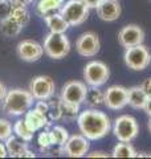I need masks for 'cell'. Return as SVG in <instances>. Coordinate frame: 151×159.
Here are the masks:
<instances>
[{"label": "cell", "instance_id": "obj_1", "mask_svg": "<svg viewBox=\"0 0 151 159\" xmlns=\"http://www.w3.org/2000/svg\"><path fill=\"white\" fill-rule=\"evenodd\" d=\"M77 125L82 135L89 141H97L108 135L112 129V122L106 113L97 110V109H88L78 114Z\"/></svg>", "mask_w": 151, "mask_h": 159}, {"label": "cell", "instance_id": "obj_2", "mask_svg": "<svg viewBox=\"0 0 151 159\" xmlns=\"http://www.w3.org/2000/svg\"><path fill=\"white\" fill-rule=\"evenodd\" d=\"M33 96L29 90L24 89H11L7 90L3 98V111L8 116H21L25 114L33 105Z\"/></svg>", "mask_w": 151, "mask_h": 159}, {"label": "cell", "instance_id": "obj_3", "mask_svg": "<svg viewBox=\"0 0 151 159\" xmlns=\"http://www.w3.org/2000/svg\"><path fill=\"white\" fill-rule=\"evenodd\" d=\"M44 52L53 60L64 58L70 51V41L65 33L49 32L44 39Z\"/></svg>", "mask_w": 151, "mask_h": 159}, {"label": "cell", "instance_id": "obj_4", "mask_svg": "<svg viewBox=\"0 0 151 159\" xmlns=\"http://www.w3.org/2000/svg\"><path fill=\"white\" fill-rule=\"evenodd\" d=\"M60 13L70 27H76L86 21L89 16V8L82 0H68L60 8Z\"/></svg>", "mask_w": 151, "mask_h": 159}, {"label": "cell", "instance_id": "obj_5", "mask_svg": "<svg viewBox=\"0 0 151 159\" xmlns=\"http://www.w3.org/2000/svg\"><path fill=\"white\" fill-rule=\"evenodd\" d=\"M123 60H125L126 66L129 69L135 72H140V70H144L150 65L151 54L143 44H139V45L126 48Z\"/></svg>", "mask_w": 151, "mask_h": 159}, {"label": "cell", "instance_id": "obj_6", "mask_svg": "<svg viewBox=\"0 0 151 159\" xmlns=\"http://www.w3.org/2000/svg\"><path fill=\"white\" fill-rule=\"evenodd\" d=\"M113 133L115 138L121 142H131L138 137L139 126L137 119L131 116L123 114L115 118L113 125Z\"/></svg>", "mask_w": 151, "mask_h": 159}, {"label": "cell", "instance_id": "obj_7", "mask_svg": "<svg viewBox=\"0 0 151 159\" xmlns=\"http://www.w3.org/2000/svg\"><path fill=\"white\" fill-rule=\"evenodd\" d=\"M110 77V69L105 62L93 60L84 68V80L89 86H102Z\"/></svg>", "mask_w": 151, "mask_h": 159}, {"label": "cell", "instance_id": "obj_8", "mask_svg": "<svg viewBox=\"0 0 151 159\" xmlns=\"http://www.w3.org/2000/svg\"><path fill=\"white\" fill-rule=\"evenodd\" d=\"M54 81L49 76H37L29 84V92L32 93L34 99H50L54 94Z\"/></svg>", "mask_w": 151, "mask_h": 159}, {"label": "cell", "instance_id": "obj_9", "mask_svg": "<svg viewBox=\"0 0 151 159\" xmlns=\"http://www.w3.org/2000/svg\"><path fill=\"white\" fill-rule=\"evenodd\" d=\"M88 86L85 82L81 81H69L62 86L61 90V99L65 102L74 103V105H81L85 101Z\"/></svg>", "mask_w": 151, "mask_h": 159}, {"label": "cell", "instance_id": "obj_10", "mask_svg": "<svg viewBox=\"0 0 151 159\" xmlns=\"http://www.w3.org/2000/svg\"><path fill=\"white\" fill-rule=\"evenodd\" d=\"M105 106L110 110H122L127 106V89L122 85H112L105 92Z\"/></svg>", "mask_w": 151, "mask_h": 159}, {"label": "cell", "instance_id": "obj_11", "mask_svg": "<svg viewBox=\"0 0 151 159\" xmlns=\"http://www.w3.org/2000/svg\"><path fill=\"white\" fill-rule=\"evenodd\" d=\"M90 148L89 139L82 135V134H74V135H69L66 143L62 146L64 154H66L70 158H81L86 155Z\"/></svg>", "mask_w": 151, "mask_h": 159}, {"label": "cell", "instance_id": "obj_12", "mask_svg": "<svg viewBox=\"0 0 151 159\" xmlns=\"http://www.w3.org/2000/svg\"><path fill=\"white\" fill-rule=\"evenodd\" d=\"M99 37L94 32H85L76 41V49L82 57H94L99 52Z\"/></svg>", "mask_w": 151, "mask_h": 159}, {"label": "cell", "instance_id": "obj_13", "mask_svg": "<svg viewBox=\"0 0 151 159\" xmlns=\"http://www.w3.org/2000/svg\"><path fill=\"white\" fill-rule=\"evenodd\" d=\"M144 41V31L137 24H129L118 32V43L123 48L139 45Z\"/></svg>", "mask_w": 151, "mask_h": 159}, {"label": "cell", "instance_id": "obj_14", "mask_svg": "<svg viewBox=\"0 0 151 159\" xmlns=\"http://www.w3.org/2000/svg\"><path fill=\"white\" fill-rule=\"evenodd\" d=\"M16 52H17V56L23 61L34 62L41 58L44 53V48L37 41H33V40H23V41L19 43Z\"/></svg>", "mask_w": 151, "mask_h": 159}, {"label": "cell", "instance_id": "obj_15", "mask_svg": "<svg viewBox=\"0 0 151 159\" xmlns=\"http://www.w3.org/2000/svg\"><path fill=\"white\" fill-rule=\"evenodd\" d=\"M122 12L121 4L118 0H102V3L97 7V13L101 20L112 23L118 20Z\"/></svg>", "mask_w": 151, "mask_h": 159}, {"label": "cell", "instance_id": "obj_16", "mask_svg": "<svg viewBox=\"0 0 151 159\" xmlns=\"http://www.w3.org/2000/svg\"><path fill=\"white\" fill-rule=\"evenodd\" d=\"M24 121L27 123V126L31 129V130L34 133L40 130L43 127H48L50 125V121L48 119V117L45 116L44 113H41L37 109H33V110H28L25 113Z\"/></svg>", "mask_w": 151, "mask_h": 159}, {"label": "cell", "instance_id": "obj_17", "mask_svg": "<svg viewBox=\"0 0 151 159\" xmlns=\"http://www.w3.org/2000/svg\"><path fill=\"white\" fill-rule=\"evenodd\" d=\"M27 4H24L19 0H11V11H9V17L19 23L23 28L29 23V12L27 9Z\"/></svg>", "mask_w": 151, "mask_h": 159}, {"label": "cell", "instance_id": "obj_18", "mask_svg": "<svg viewBox=\"0 0 151 159\" xmlns=\"http://www.w3.org/2000/svg\"><path fill=\"white\" fill-rule=\"evenodd\" d=\"M147 99H149V96L144 92L142 85L127 89V105H130L133 109H142L143 110Z\"/></svg>", "mask_w": 151, "mask_h": 159}, {"label": "cell", "instance_id": "obj_19", "mask_svg": "<svg viewBox=\"0 0 151 159\" xmlns=\"http://www.w3.org/2000/svg\"><path fill=\"white\" fill-rule=\"evenodd\" d=\"M44 20H45V23H47V27L49 28V31L54 32V33H65L66 29L70 27L60 12L50 13L48 16H45Z\"/></svg>", "mask_w": 151, "mask_h": 159}, {"label": "cell", "instance_id": "obj_20", "mask_svg": "<svg viewBox=\"0 0 151 159\" xmlns=\"http://www.w3.org/2000/svg\"><path fill=\"white\" fill-rule=\"evenodd\" d=\"M105 102V92H102L98 86H90L86 90V96H85L84 103H86L90 107H99L103 105Z\"/></svg>", "mask_w": 151, "mask_h": 159}, {"label": "cell", "instance_id": "obj_21", "mask_svg": "<svg viewBox=\"0 0 151 159\" xmlns=\"http://www.w3.org/2000/svg\"><path fill=\"white\" fill-rule=\"evenodd\" d=\"M64 0H39L37 3V13L40 16H48L50 13H54L62 7Z\"/></svg>", "mask_w": 151, "mask_h": 159}, {"label": "cell", "instance_id": "obj_22", "mask_svg": "<svg viewBox=\"0 0 151 159\" xmlns=\"http://www.w3.org/2000/svg\"><path fill=\"white\" fill-rule=\"evenodd\" d=\"M6 147H7V151H8V155L9 157H15V158H20V155L23 154L24 150L28 148V145L24 143V141H19L16 137L13 135H9L6 139Z\"/></svg>", "mask_w": 151, "mask_h": 159}, {"label": "cell", "instance_id": "obj_23", "mask_svg": "<svg viewBox=\"0 0 151 159\" xmlns=\"http://www.w3.org/2000/svg\"><path fill=\"white\" fill-rule=\"evenodd\" d=\"M113 158H138L137 150L130 145V142H121L117 143L112 152Z\"/></svg>", "mask_w": 151, "mask_h": 159}, {"label": "cell", "instance_id": "obj_24", "mask_svg": "<svg viewBox=\"0 0 151 159\" xmlns=\"http://www.w3.org/2000/svg\"><path fill=\"white\" fill-rule=\"evenodd\" d=\"M21 29H23V27L20 25L19 23L15 21V20H12L9 16L0 20V31H2V33L6 37L17 36Z\"/></svg>", "mask_w": 151, "mask_h": 159}, {"label": "cell", "instance_id": "obj_25", "mask_svg": "<svg viewBox=\"0 0 151 159\" xmlns=\"http://www.w3.org/2000/svg\"><path fill=\"white\" fill-rule=\"evenodd\" d=\"M60 111H61V118L65 119L66 122H72L77 119L78 111H80V105H74V103L65 102L61 99L60 102Z\"/></svg>", "mask_w": 151, "mask_h": 159}, {"label": "cell", "instance_id": "obj_26", "mask_svg": "<svg viewBox=\"0 0 151 159\" xmlns=\"http://www.w3.org/2000/svg\"><path fill=\"white\" fill-rule=\"evenodd\" d=\"M13 133L16 134L20 139H23L24 142H31L33 139V131L27 126L24 119L16 121V123L13 125Z\"/></svg>", "mask_w": 151, "mask_h": 159}, {"label": "cell", "instance_id": "obj_27", "mask_svg": "<svg viewBox=\"0 0 151 159\" xmlns=\"http://www.w3.org/2000/svg\"><path fill=\"white\" fill-rule=\"evenodd\" d=\"M50 135H52V142L53 145H58V146H64L66 143L68 138H69V133L65 127L62 126H53L50 129Z\"/></svg>", "mask_w": 151, "mask_h": 159}, {"label": "cell", "instance_id": "obj_28", "mask_svg": "<svg viewBox=\"0 0 151 159\" xmlns=\"http://www.w3.org/2000/svg\"><path fill=\"white\" fill-rule=\"evenodd\" d=\"M13 127L11 125V122L7 121V119L0 118V141H6V139L12 135Z\"/></svg>", "mask_w": 151, "mask_h": 159}, {"label": "cell", "instance_id": "obj_29", "mask_svg": "<svg viewBox=\"0 0 151 159\" xmlns=\"http://www.w3.org/2000/svg\"><path fill=\"white\" fill-rule=\"evenodd\" d=\"M37 143L41 150H44V148L49 147L50 145H53L52 142V135H50V131L49 130H45L43 133H40V135L37 138Z\"/></svg>", "mask_w": 151, "mask_h": 159}, {"label": "cell", "instance_id": "obj_30", "mask_svg": "<svg viewBox=\"0 0 151 159\" xmlns=\"http://www.w3.org/2000/svg\"><path fill=\"white\" fill-rule=\"evenodd\" d=\"M9 11H11V2H4V3H0V20L4 19V17H8L9 16Z\"/></svg>", "mask_w": 151, "mask_h": 159}, {"label": "cell", "instance_id": "obj_31", "mask_svg": "<svg viewBox=\"0 0 151 159\" xmlns=\"http://www.w3.org/2000/svg\"><path fill=\"white\" fill-rule=\"evenodd\" d=\"M82 2L86 4L89 9H92V8H95V9H97V7L99 6L101 3H102V0H82Z\"/></svg>", "mask_w": 151, "mask_h": 159}, {"label": "cell", "instance_id": "obj_32", "mask_svg": "<svg viewBox=\"0 0 151 159\" xmlns=\"http://www.w3.org/2000/svg\"><path fill=\"white\" fill-rule=\"evenodd\" d=\"M142 88L144 89V92L147 93V96L151 97V78H147L146 81L142 84Z\"/></svg>", "mask_w": 151, "mask_h": 159}, {"label": "cell", "instance_id": "obj_33", "mask_svg": "<svg viewBox=\"0 0 151 159\" xmlns=\"http://www.w3.org/2000/svg\"><path fill=\"white\" fill-rule=\"evenodd\" d=\"M143 111L147 114L149 117H151V97H149V99L146 101V105L143 107Z\"/></svg>", "mask_w": 151, "mask_h": 159}, {"label": "cell", "instance_id": "obj_34", "mask_svg": "<svg viewBox=\"0 0 151 159\" xmlns=\"http://www.w3.org/2000/svg\"><path fill=\"white\" fill-rule=\"evenodd\" d=\"M88 157L89 158H97V157H102V158H108L109 155L106 152H103V151H94L92 154H88Z\"/></svg>", "mask_w": 151, "mask_h": 159}, {"label": "cell", "instance_id": "obj_35", "mask_svg": "<svg viewBox=\"0 0 151 159\" xmlns=\"http://www.w3.org/2000/svg\"><path fill=\"white\" fill-rule=\"evenodd\" d=\"M6 94H7V88L2 81H0V101L6 97Z\"/></svg>", "mask_w": 151, "mask_h": 159}, {"label": "cell", "instance_id": "obj_36", "mask_svg": "<svg viewBox=\"0 0 151 159\" xmlns=\"http://www.w3.org/2000/svg\"><path fill=\"white\" fill-rule=\"evenodd\" d=\"M36 155H34V154L29 150V148H27V150H24L23 151V154L21 155H20V158H34Z\"/></svg>", "mask_w": 151, "mask_h": 159}, {"label": "cell", "instance_id": "obj_37", "mask_svg": "<svg viewBox=\"0 0 151 159\" xmlns=\"http://www.w3.org/2000/svg\"><path fill=\"white\" fill-rule=\"evenodd\" d=\"M8 155V151H7V147L6 145L0 143V158H6Z\"/></svg>", "mask_w": 151, "mask_h": 159}, {"label": "cell", "instance_id": "obj_38", "mask_svg": "<svg viewBox=\"0 0 151 159\" xmlns=\"http://www.w3.org/2000/svg\"><path fill=\"white\" fill-rule=\"evenodd\" d=\"M19 2H21V3H24V4H31V3L34 2V0H19Z\"/></svg>", "mask_w": 151, "mask_h": 159}, {"label": "cell", "instance_id": "obj_39", "mask_svg": "<svg viewBox=\"0 0 151 159\" xmlns=\"http://www.w3.org/2000/svg\"><path fill=\"white\" fill-rule=\"evenodd\" d=\"M149 130L151 133V117H150V121H149Z\"/></svg>", "mask_w": 151, "mask_h": 159}, {"label": "cell", "instance_id": "obj_40", "mask_svg": "<svg viewBox=\"0 0 151 159\" xmlns=\"http://www.w3.org/2000/svg\"><path fill=\"white\" fill-rule=\"evenodd\" d=\"M4 2H8V0H0V3H4Z\"/></svg>", "mask_w": 151, "mask_h": 159}, {"label": "cell", "instance_id": "obj_41", "mask_svg": "<svg viewBox=\"0 0 151 159\" xmlns=\"http://www.w3.org/2000/svg\"><path fill=\"white\" fill-rule=\"evenodd\" d=\"M150 157H151V154H150Z\"/></svg>", "mask_w": 151, "mask_h": 159}, {"label": "cell", "instance_id": "obj_42", "mask_svg": "<svg viewBox=\"0 0 151 159\" xmlns=\"http://www.w3.org/2000/svg\"><path fill=\"white\" fill-rule=\"evenodd\" d=\"M150 64H151V61H150Z\"/></svg>", "mask_w": 151, "mask_h": 159}]
</instances>
